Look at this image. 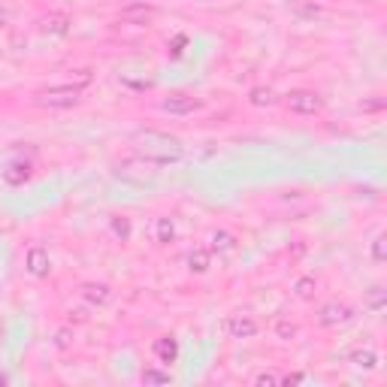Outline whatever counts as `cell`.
I'll list each match as a JSON object with an SVG mask.
<instances>
[{
  "instance_id": "6da1fadb",
  "label": "cell",
  "mask_w": 387,
  "mask_h": 387,
  "mask_svg": "<svg viewBox=\"0 0 387 387\" xmlns=\"http://www.w3.org/2000/svg\"><path fill=\"white\" fill-rule=\"evenodd\" d=\"M133 152L140 161L155 164V167H173L185 157V145L179 136L164 133V130H142L133 140Z\"/></svg>"
},
{
  "instance_id": "7a4b0ae2",
  "label": "cell",
  "mask_w": 387,
  "mask_h": 387,
  "mask_svg": "<svg viewBox=\"0 0 387 387\" xmlns=\"http://www.w3.org/2000/svg\"><path fill=\"white\" fill-rule=\"evenodd\" d=\"M33 103L40 109H52V112H64V109H76L82 103V88L76 85H55V88H43L33 94Z\"/></svg>"
},
{
  "instance_id": "3957f363",
  "label": "cell",
  "mask_w": 387,
  "mask_h": 387,
  "mask_svg": "<svg viewBox=\"0 0 387 387\" xmlns=\"http://www.w3.org/2000/svg\"><path fill=\"white\" fill-rule=\"evenodd\" d=\"M284 106H288L293 116H318V112L324 109V97L309 88H293L291 94H284Z\"/></svg>"
},
{
  "instance_id": "277c9868",
  "label": "cell",
  "mask_w": 387,
  "mask_h": 387,
  "mask_svg": "<svg viewBox=\"0 0 387 387\" xmlns=\"http://www.w3.org/2000/svg\"><path fill=\"white\" fill-rule=\"evenodd\" d=\"M354 318H357L354 305H348L342 300H330L318 309V324L321 327H345V324L354 321Z\"/></svg>"
},
{
  "instance_id": "5b68a950",
  "label": "cell",
  "mask_w": 387,
  "mask_h": 387,
  "mask_svg": "<svg viewBox=\"0 0 387 387\" xmlns=\"http://www.w3.org/2000/svg\"><path fill=\"white\" fill-rule=\"evenodd\" d=\"M197 109H203V100L185 94V91H173V94H167L161 100V112H167V116H191Z\"/></svg>"
},
{
  "instance_id": "8992f818",
  "label": "cell",
  "mask_w": 387,
  "mask_h": 387,
  "mask_svg": "<svg viewBox=\"0 0 387 387\" xmlns=\"http://www.w3.org/2000/svg\"><path fill=\"white\" fill-rule=\"evenodd\" d=\"M118 18L124 21V25L145 28V25H152V21L157 18V6L155 4H128V6H121Z\"/></svg>"
},
{
  "instance_id": "52a82bcc",
  "label": "cell",
  "mask_w": 387,
  "mask_h": 387,
  "mask_svg": "<svg viewBox=\"0 0 387 387\" xmlns=\"http://www.w3.org/2000/svg\"><path fill=\"white\" fill-rule=\"evenodd\" d=\"M25 269L30 272L33 279H45L52 272V260H49V252L43 245H30L28 254H25Z\"/></svg>"
},
{
  "instance_id": "ba28073f",
  "label": "cell",
  "mask_w": 387,
  "mask_h": 387,
  "mask_svg": "<svg viewBox=\"0 0 387 387\" xmlns=\"http://www.w3.org/2000/svg\"><path fill=\"white\" fill-rule=\"evenodd\" d=\"M257 330L260 327L252 315H230L227 318V333H230V339H254Z\"/></svg>"
},
{
  "instance_id": "9c48e42d",
  "label": "cell",
  "mask_w": 387,
  "mask_h": 387,
  "mask_svg": "<svg viewBox=\"0 0 387 387\" xmlns=\"http://www.w3.org/2000/svg\"><path fill=\"white\" fill-rule=\"evenodd\" d=\"M82 300H88L91 305H109L112 303V288L103 281H88L82 284Z\"/></svg>"
},
{
  "instance_id": "30bf717a",
  "label": "cell",
  "mask_w": 387,
  "mask_h": 387,
  "mask_svg": "<svg viewBox=\"0 0 387 387\" xmlns=\"http://www.w3.org/2000/svg\"><path fill=\"white\" fill-rule=\"evenodd\" d=\"M152 354L161 360V363H176L179 360V342L173 336H161L152 342Z\"/></svg>"
},
{
  "instance_id": "8fae6325",
  "label": "cell",
  "mask_w": 387,
  "mask_h": 387,
  "mask_svg": "<svg viewBox=\"0 0 387 387\" xmlns=\"http://www.w3.org/2000/svg\"><path fill=\"white\" fill-rule=\"evenodd\" d=\"M70 16H64V13H49V16H43L40 18V28L45 33H55V37H67L70 33Z\"/></svg>"
},
{
  "instance_id": "7c38bea8",
  "label": "cell",
  "mask_w": 387,
  "mask_h": 387,
  "mask_svg": "<svg viewBox=\"0 0 387 387\" xmlns=\"http://www.w3.org/2000/svg\"><path fill=\"white\" fill-rule=\"evenodd\" d=\"M248 103L257 106V109H269V106H276V103H279V97H276V91H272V88L257 85V88L248 91Z\"/></svg>"
},
{
  "instance_id": "4fadbf2b",
  "label": "cell",
  "mask_w": 387,
  "mask_h": 387,
  "mask_svg": "<svg viewBox=\"0 0 387 387\" xmlns=\"http://www.w3.org/2000/svg\"><path fill=\"white\" fill-rule=\"evenodd\" d=\"M212 264V252L209 248H194V252H188V269L197 272V276H203V272L209 269Z\"/></svg>"
},
{
  "instance_id": "5bb4252c",
  "label": "cell",
  "mask_w": 387,
  "mask_h": 387,
  "mask_svg": "<svg viewBox=\"0 0 387 387\" xmlns=\"http://www.w3.org/2000/svg\"><path fill=\"white\" fill-rule=\"evenodd\" d=\"M348 360L354 363L357 369H366V372L378 366V354H375L372 348H357V351H351V357H348Z\"/></svg>"
},
{
  "instance_id": "9a60e30c",
  "label": "cell",
  "mask_w": 387,
  "mask_h": 387,
  "mask_svg": "<svg viewBox=\"0 0 387 387\" xmlns=\"http://www.w3.org/2000/svg\"><path fill=\"white\" fill-rule=\"evenodd\" d=\"M30 179V164H9L4 169V181L6 185H25Z\"/></svg>"
},
{
  "instance_id": "2e32d148",
  "label": "cell",
  "mask_w": 387,
  "mask_h": 387,
  "mask_svg": "<svg viewBox=\"0 0 387 387\" xmlns=\"http://www.w3.org/2000/svg\"><path fill=\"white\" fill-rule=\"evenodd\" d=\"M233 248H236V236H233L230 230H215V233H212L209 252H221V254H227V252H233Z\"/></svg>"
},
{
  "instance_id": "e0dca14e",
  "label": "cell",
  "mask_w": 387,
  "mask_h": 387,
  "mask_svg": "<svg viewBox=\"0 0 387 387\" xmlns=\"http://www.w3.org/2000/svg\"><path fill=\"white\" fill-rule=\"evenodd\" d=\"M363 305H366L369 312H381L387 305V291L381 288V284H372V288L366 291V300H363Z\"/></svg>"
},
{
  "instance_id": "ac0fdd59",
  "label": "cell",
  "mask_w": 387,
  "mask_h": 387,
  "mask_svg": "<svg viewBox=\"0 0 387 387\" xmlns=\"http://www.w3.org/2000/svg\"><path fill=\"white\" fill-rule=\"evenodd\" d=\"M155 239L157 245H169L176 239V227H173V218H157L155 221Z\"/></svg>"
},
{
  "instance_id": "d6986e66",
  "label": "cell",
  "mask_w": 387,
  "mask_h": 387,
  "mask_svg": "<svg viewBox=\"0 0 387 387\" xmlns=\"http://www.w3.org/2000/svg\"><path fill=\"white\" fill-rule=\"evenodd\" d=\"M293 293H297L300 300H315V293H318V281H315V276H303V279H297V284H293Z\"/></svg>"
},
{
  "instance_id": "ffe728a7",
  "label": "cell",
  "mask_w": 387,
  "mask_h": 387,
  "mask_svg": "<svg viewBox=\"0 0 387 387\" xmlns=\"http://www.w3.org/2000/svg\"><path fill=\"white\" fill-rule=\"evenodd\" d=\"M142 381H145V384H169V372H161V369H142Z\"/></svg>"
},
{
  "instance_id": "44dd1931",
  "label": "cell",
  "mask_w": 387,
  "mask_h": 387,
  "mask_svg": "<svg viewBox=\"0 0 387 387\" xmlns=\"http://www.w3.org/2000/svg\"><path fill=\"white\" fill-rule=\"evenodd\" d=\"M112 233L121 236V242H128L130 239V221L128 218H112Z\"/></svg>"
},
{
  "instance_id": "7402d4cb",
  "label": "cell",
  "mask_w": 387,
  "mask_h": 387,
  "mask_svg": "<svg viewBox=\"0 0 387 387\" xmlns=\"http://www.w3.org/2000/svg\"><path fill=\"white\" fill-rule=\"evenodd\" d=\"M372 260L375 264H384L387 260V252H384V233H378L372 239Z\"/></svg>"
},
{
  "instance_id": "603a6c76",
  "label": "cell",
  "mask_w": 387,
  "mask_h": 387,
  "mask_svg": "<svg viewBox=\"0 0 387 387\" xmlns=\"http://www.w3.org/2000/svg\"><path fill=\"white\" fill-rule=\"evenodd\" d=\"M276 336L279 339H293V336H297V324H293V321H279L276 324Z\"/></svg>"
},
{
  "instance_id": "cb8c5ba5",
  "label": "cell",
  "mask_w": 387,
  "mask_h": 387,
  "mask_svg": "<svg viewBox=\"0 0 387 387\" xmlns=\"http://www.w3.org/2000/svg\"><path fill=\"white\" fill-rule=\"evenodd\" d=\"M279 378H281V375H276V372H260V375H254V384H260V387H276Z\"/></svg>"
},
{
  "instance_id": "d4e9b609",
  "label": "cell",
  "mask_w": 387,
  "mask_h": 387,
  "mask_svg": "<svg viewBox=\"0 0 387 387\" xmlns=\"http://www.w3.org/2000/svg\"><path fill=\"white\" fill-rule=\"evenodd\" d=\"M360 109H363V112H378V109H384V97L375 94V100H363Z\"/></svg>"
},
{
  "instance_id": "484cf974",
  "label": "cell",
  "mask_w": 387,
  "mask_h": 387,
  "mask_svg": "<svg viewBox=\"0 0 387 387\" xmlns=\"http://www.w3.org/2000/svg\"><path fill=\"white\" fill-rule=\"evenodd\" d=\"M91 85V70H76V88Z\"/></svg>"
},
{
  "instance_id": "4316f807",
  "label": "cell",
  "mask_w": 387,
  "mask_h": 387,
  "mask_svg": "<svg viewBox=\"0 0 387 387\" xmlns=\"http://www.w3.org/2000/svg\"><path fill=\"white\" fill-rule=\"evenodd\" d=\"M303 375H284V378H279V384H300Z\"/></svg>"
},
{
  "instance_id": "83f0119b",
  "label": "cell",
  "mask_w": 387,
  "mask_h": 387,
  "mask_svg": "<svg viewBox=\"0 0 387 387\" xmlns=\"http://www.w3.org/2000/svg\"><path fill=\"white\" fill-rule=\"evenodd\" d=\"M58 348H67V333H58Z\"/></svg>"
},
{
  "instance_id": "f1b7e54d",
  "label": "cell",
  "mask_w": 387,
  "mask_h": 387,
  "mask_svg": "<svg viewBox=\"0 0 387 387\" xmlns=\"http://www.w3.org/2000/svg\"><path fill=\"white\" fill-rule=\"evenodd\" d=\"M9 18V13H6V6H0V25H4V21Z\"/></svg>"
},
{
  "instance_id": "f546056e",
  "label": "cell",
  "mask_w": 387,
  "mask_h": 387,
  "mask_svg": "<svg viewBox=\"0 0 387 387\" xmlns=\"http://www.w3.org/2000/svg\"><path fill=\"white\" fill-rule=\"evenodd\" d=\"M197 4H218V0H197Z\"/></svg>"
}]
</instances>
